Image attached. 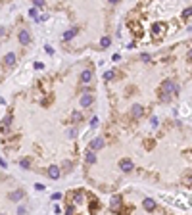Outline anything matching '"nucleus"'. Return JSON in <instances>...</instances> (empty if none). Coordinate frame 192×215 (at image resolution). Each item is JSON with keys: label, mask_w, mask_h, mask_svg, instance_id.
<instances>
[{"label": "nucleus", "mask_w": 192, "mask_h": 215, "mask_svg": "<svg viewBox=\"0 0 192 215\" xmlns=\"http://www.w3.org/2000/svg\"><path fill=\"white\" fill-rule=\"evenodd\" d=\"M177 90H179V85H177L173 79H165V81L161 83V87H160V98L163 102H169Z\"/></svg>", "instance_id": "f257e3e1"}, {"label": "nucleus", "mask_w": 192, "mask_h": 215, "mask_svg": "<svg viewBox=\"0 0 192 215\" xmlns=\"http://www.w3.org/2000/svg\"><path fill=\"white\" fill-rule=\"evenodd\" d=\"M163 33H165V23H154L152 25V37L154 39L163 37Z\"/></svg>", "instance_id": "f03ea898"}, {"label": "nucleus", "mask_w": 192, "mask_h": 215, "mask_svg": "<svg viewBox=\"0 0 192 215\" xmlns=\"http://www.w3.org/2000/svg\"><path fill=\"white\" fill-rule=\"evenodd\" d=\"M119 167H121V171H123V173H131V171L134 169L133 161H131V160H127V157H125V160H121V161H119Z\"/></svg>", "instance_id": "7ed1b4c3"}, {"label": "nucleus", "mask_w": 192, "mask_h": 215, "mask_svg": "<svg viewBox=\"0 0 192 215\" xmlns=\"http://www.w3.org/2000/svg\"><path fill=\"white\" fill-rule=\"evenodd\" d=\"M142 113H144V108H142L140 104H134V106L131 108V117H133V119L142 117Z\"/></svg>", "instance_id": "20e7f679"}, {"label": "nucleus", "mask_w": 192, "mask_h": 215, "mask_svg": "<svg viewBox=\"0 0 192 215\" xmlns=\"http://www.w3.org/2000/svg\"><path fill=\"white\" fill-rule=\"evenodd\" d=\"M110 207H111V209L113 211H119V209H121V196H111V200H110Z\"/></svg>", "instance_id": "39448f33"}, {"label": "nucleus", "mask_w": 192, "mask_h": 215, "mask_svg": "<svg viewBox=\"0 0 192 215\" xmlns=\"http://www.w3.org/2000/svg\"><path fill=\"white\" fill-rule=\"evenodd\" d=\"M19 42H21V44H29V42H31V35H29L27 29L19 31Z\"/></svg>", "instance_id": "423d86ee"}, {"label": "nucleus", "mask_w": 192, "mask_h": 215, "mask_svg": "<svg viewBox=\"0 0 192 215\" xmlns=\"http://www.w3.org/2000/svg\"><path fill=\"white\" fill-rule=\"evenodd\" d=\"M60 175H62V171H60L58 165H50V167H48V177H50V179H58Z\"/></svg>", "instance_id": "0eeeda50"}, {"label": "nucleus", "mask_w": 192, "mask_h": 215, "mask_svg": "<svg viewBox=\"0 0 192 215\" xmlns=\"http://www.w3.org/2000/svg\"><path fill=\"white\" fill-rule=\"evenodd\" d=\"M92 102H94V96H92V94H83L81 96V106L88 108V106H92Z\"/></svg>", "instance_id": "6e6552de"}, {"label": "nucleus", "mask_w": 192, "mask_h": 215, "mask_svg": "<svg viewBox=\"0 0 192 215\" xmlns=\"http://www.w3.org/2000/svg\"><path fill=\"white\" fill-rule=\"evenodd\" d=\"M25 194H23V190H13V192H10L8 194V198L12 200V202H19L21 198H23Z\"/></svg>", "instance_id": "1a4fd4ad"}, {"label": "nucleus", "mask_w": 192, "mask_h": 215, "mask_svg": "<svg viewBox=\"0 0 192 215\" xmlns=\"http://www.w3.org/2000/svg\"><path fill=\"white\" fill-rule=\"evenodd\" d=\"M142 206H144V209H146V211H154V209H156V202H154L152 198H144Z\"/></svg>", "instance_id": "9d476101"}, {"label": "nucleus", "mask_w": 192, "mask_h": 215, "mask_svg": "<svg viewBox=\"0 0 192 215\" xmlns=\"http://www.w3.org/2000/svg\"><path fill=\"white\" fill-rule=\"evenodd\" d=\"M90 148H92V150H100V148H104V138H100V137L94 138V140L90 142Z\"/></svg>", "instance_id": "9b49d317"}, {"label": "nucleus", "mask_w": 192, "mask_h": 215, "mask_svg": "<svg viewBox=\"0 0 192 215\" xmlns=\"http://www.w3.org/2000/svg\"><path fill=\"white\" fill-rule=\"evenodd\" d=\"M4 63H6V66H13V63H16V54L8 52V54L4 56Z\"/></svg>", "instance_id": "f8f14e48"}, {"label": "nucleus", "mask_w": 192, "mask_h": 215, "mask_svg": "<svg viewBox=\"0 0 192 215\" xmlns=\"http://www.w3.org/2000/svg\"><path fill=\"white\" fill-rule=\"evenodd\" d=\"M90 150H92V148H90ZM90 150H88L87 154H85V161H87L88 165H92V163L96 161V154H94V152H90Z\"/></svg>", "instance_id": "ddd939ff"}, {"label": "nucleus", "mask_w": 192, "mask_h": 215, "mask_svg": "<svg viewBox=\"0 0 192 215\" xmlns=\"http://www.w3.org/2000/svg\"><path fill=\"white\" fill-rule=\"evenodd\" d=\"M73 202H75V206H81V204L85 202V194H83V190H77V192H75V200H73Z\"/></svg>", "instance_id": "4468645a"}, {"label": "nucleus", "mask_w": 192, "mask_h": 215, "mask_svg": "<svg viewBox=\"0 0 192 215\" xmlns=\"http://www.w3.org/2000/svg\"><path fill=\"white\" fill-rule=\"evenodd\" d=\"M90 79H92V71H90V69H85L83 73H81V81H83V83H88Z\"/></svg>", "instance_id": "2eb2a0df"}, {"label": "nucleus", "mask_w": 192, "mask_h": 215, "mask_svg": "<svg viewBox=\"0 0 192 215\" xmlns=\"http://www.w3.org/2000/svg\"><path fill=\"white\" fill-rule=\"evenodd\" d=\"M71 121H73V123H79V121H83L81 111H73V113H71Z\"/></svg>", "instance_id": "dca6fc26"}, {"label": "nucleus", "mask_w": 192, "mask_h": 215, "mask_svg": "<svg viewBox=\"0 0 192 215\" xmlns=\"http://www.w3.org/2000/svg\"><path fill=\"white\" fill-rule=\"evenodd\" d=\"M77 35V29H71V31H66L63 33V40H69V39H73Z\"/></svg>", "instance_id": "f3484780"}, {"label": "nucleus", "mask_w": 192, "mask_h": 215, "mask_svg": "<svg viewBox=\"0 0 192 215\" xmlns=\"http://www.w3.org/2000/svg\"><path fill=\"white\" fill-rule=\"evenodd\" d=\"M19 165L23 167V169H29V165H31V160H29V157H23V160L19 161Z\"/></svg>", "instance_id": "a211bd4d"}, {"label": "nucleus", "mask_w": 192, "mask_h": 215, "mask_svg": "<svg viewBox=\"0 0 192 215\" xmlns=\"http://www.w3.org/2000/svg\"><path fill=\"white\" fill-rule=\"evenodd\" d=\"M100 44H102V48H108V46H110V37H104V39L100 40Z\"/></svg>", "instance_id": "6ab92c4d"}, {"label": "nucleus", "mask_w": 192, "mask_h": 215, "mask_svg": "<svg viewBox=\"0 0 192 215\" xmlns=\"http://www.w3.org/2000/svg\"><path fill=\"white\" fill-rule=\"evenodd\" d=\"M67 137H69V138H75V137H77V129H75V127L67 131Z\"/></svg>", "instance_id": "aec40b11"}, {"label": "nucleus", "mask_w": 192, "mask_h": 215, "mask_svg": "<svg viewBox=\"0 0 192 215\" xmlns=\"http://www.w3.org/2000/svg\"><path fill=\"white\" fill-rule=\"evenodd\" d=\"M104 79H106V81H111V79H113V71H106V73H104Z\"/></svg>", "instance_id": "412c9836"}, {"label": "nucleus", "mask_w": 192, "mask_h": 215, "mask_svg": "<svg viewBox=\"0 0 192 215\" xmlns=\"http://www.w3.org/2000/svg\"><path fill=\"white\" fill-rule=\"evenodd\" d=\"M10 123H12V115H6V117H4V121H2V125L6 127V125H10Z\"/></svg>", "instance_id": "4be33fe9"}, {"label": "nucleus", "mask_w": 192, "mask_h": 215, "mask_svg": "<svg viewBox=\"0 0 192 215\" xmlns=\"http://www.w3.org/2000/svg\"><path fill=\"white\" fill-rule=\"evenodd\" d=\"M190 16H192V8H186L183 12V17H190Z\"/></svg>", "instance_id": "5701e85b"}, {"label": "nucleus", "mask_w": 192, "mask_h": 215, "mask_svg": "<svg viewBox=\"0 0 192 215\" xmlns=\"http://www.w3.org/2000/svg\"><path fill=\"white\" fill-rule=\"evenodd\" d=\"M90 127H98V117H92L90 119Z\"/></svg>", "instance_id": "b1692460"}, {"label": "nucleus", "mask_w": 192, "mask_h": 215, "mask_svg": "<svg viewBox=\"0 0 192 215\" xmlns=\"http://www.w3.org/2000/svg\"><path fill=\"white\" fill-rule=\"evenodd\" d=\"M140 60H142V62H150V54H142Z\"/></svg>", "instance_id": "393cba45"}, {"label": "nucleus", "mask_w": 192, "mask_h": 215, "mask_svg": "<svg viewBox=\"0 0 192 215\" xmlns=\"http://www.w3.org/2000/svg\"><path fill=\"white\" fill-rule=\"evenodd\" d=\"M29 13H31V17H33V19H39V16H37V10H31Z\"/></svg>", "instance_id": "a878e982"}, {"label": "nucleus", "mask_w": 192, "mask_h": 215, "mask_svg": "<svg viewBox=\"0 0 192 215\" xmlns=\"http://www.w3.org/2000/svg\"><path fill=\"white\" fill-rule=\"evenodd\" d=\"M35 6H44V0H33Z\"/></svg>", "instance_id": "bb28decb"}, {"label": "nucleus", "mask_w": 192, "mask_h": 215, "mask_svg": "<svg viewBox=\"0 0 192 215\" xmlns=\"http://www.w3.org/2000/svg\"><path fill=\"white\" fill-rule=\"evenodd\" d=\"M52 200H62V194H60V192H56V194H52Z\"/></svg>", "instance_id": "cd10ccee"}, {"label": "nucleus", "mask_w": 192, "mask_h": 215, "mask_svg": "<svg viewBox=\"0 0 192 215\" xmlns=\"http://www.w3.org/2000/svg\"><path fill=\"white\" fill-rule=\"evenodd\" d=\"M63 167H66L67 171H71V161H66V163H63Z\"/></svg>", "instance_id": "c85d7f7f"}, {"label": "nucleus", "mask_w": 192, "mask_h": 215, "mask_svg": "<svg viewBox=\"0 0 192 215\" xmlns=\"http://www.w3.org/2000/svg\"><path fill=\"white\" fill-rule=\"evenodd\" d=\"M96 206H98L96 202H92V204H90V207H88V209H90V211H94V209H96Z\"/></svg>", "instance_id": "c756f323"}, {"label": "nucleus", "mask_w": 192, "mask_h": 215, "mask_svg": "<svg viewBox=\"0 0 192 215\" xmlns=\"http://www.w3.org/2000/svg\"><path fill=\"white\" fill-rule=\"evenodd\" d=\"M25 211H27V209H25V206H21V207H19V209H17V213H21V215H23Z\"/></svg>", "instance_id": "7c9ffc66"}, {"label": "nucleus", "mask_w": 192, "mask_h": 215, "mask_svg": "<svg viewBox=\"0 0 192 215\" xmlns=\"http://www.w3.org/2000/svg\"><path fill=\"white\" fill-rule=\"evenodd\" d=\"M108 2H110V4H117V2H119V0H108Z\"/></svg>", "instance_id": "2f4dec72"}, {"label": "nucleus", "mask_w": 192, "mask_h": 215, "mask_svg": "<svg viewBox=\"0 0 192 215\" xmlns=\"http://www.w3.org/2000/svg\"><path fill=\"white\" fill-rule=\"evenodd\" d=\"M188 60L192 62V50H190V52H188Z\"/></svg>", "instance_id": "473e14b6"}]
</instances>
